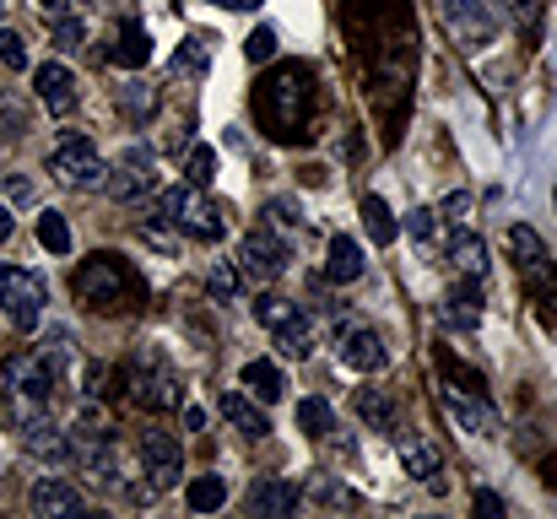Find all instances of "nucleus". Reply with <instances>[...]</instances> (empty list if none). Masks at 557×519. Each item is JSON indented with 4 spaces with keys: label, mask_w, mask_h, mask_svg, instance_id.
<instances>
[{
    "label": "nucleus",
    "mask_w": 557,
    "mask_h": 519,
    "mask_svg": "<svg viewBox=\"0 0 557 519\" xmlns=\"http://www.w3.org/2000/svg\"><path fill=\"white\" fill-rule=\"evenodd\" d=\"M244 509L249 515H293L298 509V487L287 477H265V482H255L244 493Z\"/></svg>",
    "instance_id": "obj_18"
},
{
    "label": "nucleus",
    "mask_w": 557,
    "mask_h": 519,
    "mask_svg": "<svg viewBox=\"0 0 557 519\" xmlns=\"http://www.w3.org/2000/svg\"><path fill=\"white\" fill-rule=\"evenodd\" d=\"M509 249H515V265H520L531 298L542 304V314L553 309V320H557V260L547 255V244H542L531 227H515V233H509Z\"/></svg>",
    "instance_id": "obj_4"
},
{
    "label": "nucleus",
    "mask_w": 557,
    "mask_h": 519,
    "mask_svg": "<svg viewBox=\"0 0 557 519\" xmlns=\"http://www.w3.org/2000/svg\"><path fill=\"white\" fill-rule=\"evenodd\" d=\"M158 217H163V222H174V227L189 233V238H206V244H216V238L227 233L222 206H216V200H206L195 184H169V189H158Z\"/></svg>",
    "instance_id": "obj_3"
},
{
    "label": "nucleus",
    "mask_w": 557,
    "mask_h": 519,
    "mask_svg": "<svg viewBox=\"0 0 557 519\" xmlns=\"http://www.w3.org/2000/svg\"><path fill=\"white\" fill-rule=\"evenodd\" d=\"M336 357L347 368H358V373H379L384 368V342H379V331H369V325H347L336 336Z\"/></svg>",
    "instance_id": "obj_15"
},
{
    "label": "nucleus",
    "mask_w": 557,
    "mask_h": 519,
    "mask_svg": "<svg viewBox=\"0 0 557 519\" xmlns=\"http://www.w3.org/2000/svg\"><path fill=\"white\" fill-rule=\"evenodd\" d=\"M54 44L60 49H82L87 44V22L82 16H54Z\"/></svg>",
    "instance_id": "obj_36"
},
{
    "label": "nucleus",
    "mask_w": 557,
    "mask_h": 519,
    "mask_svg": "<svg viewBox=\"0 0 557 519\" xmlns=\"http://www.w3.org/2000/svg\"><path fill=\"white\" fill-rule=\"evenodd\" d=\"M49 173H54L60 184H76V189H98V184L109 178V163L98 158V147H92L87 136H65V141L54 147V158H49Z\"/></svg>",
    "instance_id": "obj_8"
},
{
    "label": "nucleus",
    "mask_w": 557,
    "mask_h": 519,
    "mask_svg": "<svg viewBox=\"0 0 557 519\" xmlns=\"http://www.w3.org/2000/svg\"><path fill=\"white\" fill-rule=\"evenodd\" d=\"M233 265H238V276H249V282H276V276L287 271V244H282L271 227H255V233L238 238Z\"/></svg>",
    "instance_id": "obj_9"
},
{
    "label": "nucleus",
    "mask_w": 557,
    "mask_h": 519,
    "mask_svg": "<svg viewBox=\"0 0 557 519\" xmlns=\"http://www.w3.org/2000/svg\"><path fill=\"white\" fill-rule=\"evenodd\" d=\"M33 92H38V103H44L49 114H71V109H76V76H71V65L44 60V65L33 71Z\"/></svg>",
    "instance_id": "obj_14"
},
{
    "label": "nucleus",
    "mask_w": 557,
    "mask_h": 519,
    "mask_svg": "<svg viewBox=\"0 0 557 519\" xmlns=\"http://www.w3.org/2000/svg\"><path fill=\"white\" fill-rule=\"evenodd\" d=\"M271 342L282 357H309L314 351V325H309V314L298 309V314H287L282 325H271Z\"/></svg>",
    "instance_id": "obj_22"
},
{
    "label": "nucleus",
    "mask_w": 557,
    "mask_h": 519,
    "mask_svg": "<svg viewBox=\"0 0 557 519\" xmlns=\"http://www.w3.org/2000/svg\"><path fill=\"white\" fill-rule=\"evenodd\" d=\"M509 11L520 16V27H525V33H536V0H509Z\"/></svg>",
    "instance_id": "obj_43"
},
{
    "label": "nucleus",
    "mask_w": 557,
    "mask_h": 519,
    "mask_svg": "<svg viewBox=\"0 0 557 519\" xmlns=\"http://www.w3.org/2000/svg\"><path fill=\"white\" fill-rule=\"evenodd\" d=\"M11 227H16V222H11V211H5V206H0V244H5V238H11Z\"/></svg>",
    "instance_id": "obj_47"
},
{
    "label": "nucleus",
    "mask_w": 557,
    "mask_h": 519,
    "mask_svg": "<svg viewBox=\"0 0 557 519\" xmlns=\"http://www.w3.org/2000/svg\"><path fill=\"white\" fill-rule=\"evenodd\" d=\"M298 428H304L309 438L336 433V411H331V400H325V395H304V400H298Z\"/></svg>",
    "instance_id": "obj_27"
},
{
    "label": "nucleus",
    "mask_w": 557,
    "mask_h": 519,
    "mask_svg": "<svg viewBox=\"0 0 557 519\" xmlns=\"http://www.w3.org/2000/svg\"><path fill=\"white\" fill-rule=\"evenodd\" d=\"M406 233H411L417 244H428V238L438 233V211H433V206H417V211L406 217Z\"/></svg>",
    "instance_id": "obj_38"
},
{
    "label": "nucleus",
    "mask_w": 557,
    "mask_h": 519,
    "mask_svg": "<svg viewBox=\"0 0 557 519\" xmlns=\"http://www.w3.org/2000/svg\"><path fill=\"white\" fill-rule=\"evenodd\" d=\"M185 504L195 509V515L222 509V504H227V482H222V477H211V471H206V477H195V482L185 487Z\"/></svg>",
    "instance_id": "obj_29"
},
{
    "label": "nucleus",
    "mask_w": 557,
    "mask_h": 519,
    "mask_svg": "<svg viewBox=\"0 0 557 519\" xmlns=\"http://www.w3.org/2000/svg\"><path fill=\"white\" fill-rule=\"evenodd\" d=\"M38 244L49 255H71V222L60 211H38Z\"/></svg>",
    "instance_id": "obj_32"
},
{
    "label": "nucleus",
    "mask_w": 557,
    "mask_h": 519,
    "mask_svg": "<svg viewBox=\"0 0 557 519\" xmlns=\"http://www.w3.org/2000/svg\"><path fill=\"white\" fill-rule=\"evenodd\" d=\"M206 298L211 304H233L238 298V265L233 260H211L206 265Z\"/></svg>",
    "instance_id": "obj_31"
},
{
    "label": "nucleus",
    "mask_w": 557,
    "mask_h": 519,
    "mask_svg": "<svg viewBox=\"0 0 557 519\" xmlns=\"http://www.w3.org/2000/svg\"><path fill=\"white\" fill-rule=\"evenodd\" d=\"M185 428L189 433H200V428H206V406H185Z\"/></svg>",
    "instance_id": "obj_45"
},
{
    "label": "nucleus",
    "mask_w": 557,
    "mask_h": 519,
    "mask_svg": "<svg viewBox=\"0 0 557 519\" xmlns=\"http://www.w3.org/2000/svg\"><path fill=\"white\" fill-rule=\"evenodd\" d=\"M11 200H33V184L27 178H11Z\"/></svg>",
    "instance_id": "obj_46"
},
{
    "label": "nucleus",
    "mask_w": 557,
    "mask_h": 519,
    "mask_svg": "<svg viewBox=\"0 0 557 519\" xmlns=\"http://www.w3.org/2000/svg\"><path fill=\"white\" fill-rule=\"evenodd\" d=\"M476 515H504V498L498 493H476Z\"/></svg>",
    "instance_id": "obj_44"
},
{
    "label": "nucleus",
    "mask_w": 557,
    "mask_h": 519,
    "mask_svg": "<svg viewBox=\"0 0 557 519\" xmlns=\"http://www.w3.org/2000/svg\"><path fill=\"white\" fill-rule=\"evenodd\" d=\"M0 309L16 331H38L44 320V282L27 276L22 265H0Z\"/></svg>",
    "instance_id": "obj_6"
},
{
    "label": "nucleus",
    "mask_w": 557,
    "mask_h": 519,
    "mask_svg": "<svg viewBox=\"0 0 557 519\" xmlns=\"http://www.w3.org/2000/svg\"><path fill=\"white\" fill-rule=\"evenodd\" d=\"M131 390H136V406H147V411H174L185 395H180V379L169 373V368H158L152 373V362L131 379Z\"/></svg>",
    "instance_id": "obj_16"
},
{
    "label": "nucleus",
    "mask_w": 557,
    "mask_h": 519,
    "mask_svg": "<svg viewBox=\"0 0 557 519\" xmlns=\"http://www.w3.org/2000/svg\"><path fill=\"white\" fill-rule=\"evenodd\" d=\"M314 504H342V509H352V504H358V493H352V487H342V482H331V477H320V482H314Z\"/></svg>",
    "instance_id": "obj_39"
},
{
    "label": "nucleus",
    "mask_w": 557,
    "mask_h": 519,
    "mask_svg": "<svg viewBox=\"0 0 557 519\" xmlns=\"http://www.w3.org/2000/svg\"><path fill=\"white\" fill-rule=\"evenodd\" d=\"M33 515L38 519H71V515H82V493L65 482V477H44L38 487H33Z\"/></svg>",
    "instance_id": "obj_17"
},
{
    "label": "nucleus",
    "mask_w": 557,
    "mask_h": 519,
    "mask_svg": "<svg viewBox=\"0 0 557 519\" xmlns=\"http://www.w3.org/2000/svg\"><path fill=\"white\" fill-rule=\"evenodd\" d=\"M22 449L49 460V466H60V460H71V433L60 422H49L44 411H27L22 417Z\"/></svg>",
    "instance_id": "obj_12"
},
{
    "label": "nucleus",
    "mask_w": 557,
    "mask_h": 519,
    "mask_svg": "<svg viewBox=\"0 0 557 519\" xmlns=\"http://www.w3.org/2000/svg\"><path fill=\"white\" fill-rule=\"evenodd\" d=\"M325 276H331V282H358V276H363V249H358V238H347V233L331 238V249H325Z\"/></svg>",
    "instance_id": "obj_21"
},
{
    "label": "nucleus",
    "mask_w": 557,
    "mask_h": 519,
    "mask_svg": "<svg viewBox=\"0 0 557 519\" xmlns=\"http://www.w3.org/2000/svg\"><path fill=\"white\" fill-rule=\"evenodd\" d=\"M109 60L125 65V71H141V65L152 60V38H147V27H141V22H125L120 38H114V49H109Z\"/></svg>",
    "instance_id": "obj_20"
},
{
    "label": "nucleus",
    "mask_w": 557,
    "mask_h": 519,
    "mask_svg": "<svg viewBox=\"0 0 557 519\" xmlns=\"http://www.w3.org/2000/svg\"><path fill=\"white\" fill-rule=\"evenodd\" d=\"M206 65H211V38L206 33H189L185 44H180V54L169 60V76H195Z\"/></svg>",
    "instance_id": "obj_28"
},
{
    "label": "nucleus",
    "mask_w": 557,
    "mask_h": 519,
    "mask_svg": "<svg viewBox=\"0 0 557 519\" xmlns=\"http://www.w3.org/2000/svg\"><path fill=\"white\" fill-rule=\"evenodd\" d=\"M216 5H260V0H216Z\"/></svg>",
    "instance_id": "obj_48"
},
{
    "label": "nucleus",
    "mask_w": 557,
    "mask_h": 519,
    "mask_svg": "<svg viewBox=\"0 0 557 519\" xmlns=\"http://www.w3.org/2000/svg\"><path fill=\"white\" fill-rule=\"evenodd\" d=\"M400 466H406V471H411L417 482H428V487H444L433 444H422V438H406V444H400Z\"/></svg>",
    "instance_id": "obj_25"
},
{
    "label": "nucleus",
    "mask_w": 557,
    "mask_h": 519,
    "mask_svg": "<svg viewBox=\"0 0 557 519\" xmlns=\"http://www.w3.org/2000/svg\"><path fill=\"white\" fill-rule=\"evenodd\" d=\"M141 471H147V487H152V493L180 487V477H185L180 444H174L169 433H147V438H141Z\"/></svg>",
    "instance_id": "obj_11"
},
{
    "label": "nucleus",
    "mask_w": 557,
    "mask_h": 519,
    "mask_svg": "<svg viewBox=\"0 0 557 519\" xmlns=\"http://www.w3.org/2000/svg\"><path fill=\"white\" fill-rule=\"evenodd\" d=\"M438 16H444L449 38L466 44V49H482L498 33V5L493 0H438Z\"/></svg>",
    "instance_id": "obj_7"
},
{
    "label": "nucleus",
    "mask_w": 557,
    "mask_h": 519,
    "mask_svg": "<svg viewBox=\"0 0 557 519\" xmlns=\"http://www.w3.org/2000/svg\"><path fill=\"white\" fill-rule=\"evenodd\" d=\"M265 217H271V227H293V222H298V206H282V200H271V206H265Z\"/></svg>",
    "instance_id": "obj_41"
},
{
    "label": "nucleus",
    "mask_w": 557,
    "mask_h": 519,
    "mask_svg": "<svg viewBox=\"0 0 557 519\" xmlns=\"http://www.w3.org/2000/svg\"><path fill=\"white\" fill-rule=\"evenodd\" d=\"M44 5H54V11H60V5H82V0H44Z\"/></svg>",
    "instance_id": "obj_49"
},
{
    "label": "nucleus",
    "mask_w": 557,
    "mask_h": 519,
    "mask_svg": "<svg viewBox=\"0 0 557 519\" xmlns=\"http://www.w3.org/2000/svg\"><path fill=\"white\" fill-rule=\"evenodd\" d=\"M71 287H76V298H82L87 309H120V304H131V298L141 293L136 276H131V265H125L120 255H87V260L76 265Z\"/></svg>",
    "instance_id": "obj_2"
},
{
    "label": "nucleus",
    "mask_w": 557,
    "mask_h": 519,
    "mask_svg": "<svg viewBox=\"0 0 557 519\" xmlns=\"http://www.w3.org/2000/svg\"><path fill=\"white\" fill-rule=\"evenodd\" d=\"M309 103H314V87H309V71H298V65H282V71H271V76L255 87V120H260V131L276 136V141L304 136Z\"/></svg>",
    "instance_id": "obj_1"
},
{
    "label": "nucleus",
    "mask_w": 557,
    "mask_h": 519,
    "mask_svg": "<svg viewBox=\"0 0 557 519\" xmlns=\"http://www.w3.org/2000/svg\"><path fill=\"white\" fill-rule=\"evenodd\" d=\"M476 320H482V293L471 287V276L444 298V325H466V331H476Z\"/></svg>",
    "instance_id": "obj_24"
},
{
    "label": "nucleus",
    "mask_w": 557,
    "mask_h": 519,
    "mask_svg": "<svg viewBox=\"0 0 557 519\" xmlns=\"http://www.w3.org/2000/svg\"><path fill=\"white\" fill-rule=\"evenodd\" d=\"M449 265H455L460 276H482V271H487L482 238H476V233H455V238H449Z\"/></svg>",
    "instance_id": "obj_26"
},
{
    "label": "nucleus",
    "mask_w": 557,
    "mask_h": 519,
    "mask_svg": "<svg viewBox=\"0 0 557 519\" xmlns=\"http://www.w3.org/2000/svg\"><path fill=\"white\" fill-rule=\"evenodd\" d=\"M244 390L255 400H282L287 395V379H282V368L271 357H255V362H244Z\"/></svg>",
    "instance_id": "obj_23"
},
{
    "label": "nucleus",
    "mask_w": 557,
    "mask_h": 519,
    "mask_svg": "<svg viewBox=\"0 0 557 519\" xmlns=\"http://www.w3.org/2000/svg\"><path fill=\"white\" fill-rule=\"evenodd\" d=\"M244 54H249L255 65H265V60L276 54V33H271V27H255V33H249V44H244Z\"/></svg>",
    "instance_id": "obj_40"
},
{
    "label": "nucleus",
    "mask_w": 557,
    "mask_h": 519,
    "mask_svg": "<svg viewBox=\"0 0 557 519\" xmlns=\"http://www.w3.org/2000/svg\"><path fill=\"white\" fill-rule=\"evenodd\" d=\"M141 238H147L152 249H163V255H174V233H169V227H141Z\"/></svg>",
    "instance_id": "obj_42"
},
{
    "label": "nucleus",
    "mask_w": 557,
    "mask_h": 519,
    "mask_svg": "<svg viewBox=\"0 0 557 519\" xmlns=\"http://www.w3.org/2000/svg\"><path fill=\"white\" fill-rule=\"evenodd\" d=\"M0 65H5V71H22V65H27V44H22V33H11V27H0Z\"/></svg>",
    "instance_id": "obj_37"
},
{
    "label": "nucleus",
    "mask_w": 557,
    "mask_h": 519,
    "mask_svg": "<svg viewBox=\"0 0 557 519\" xmlns=\"http://www.w3.org/2000/svg\"><path fill=\"white\" fill-rule=\"evenodd\" d=\"M363 227L373 233V244H395V217H389V206L379 200V195H363Z\"/></svg>",
    "instance_id": "obj_33"
},
{
    "label": "nucleus",
    "mask_w": 557,
    "mask_h": 519,
    "mask_svg": "<svg viewBox=\"0 0 557 519\" xmlns=\"http://www.w3.org/2000/svg\"><path fill=\"white\" fill-rule=\"evenodd\" d=\"M358 417L369 422L373 433H395V406L384 390H358Z\"/></svg>",
    "instance_id": "obj_30"
},
{
    "label": "nucleus",
    "mask_w": 557,
    "mask_h": 519,
    "mask_svg": "<svg viewBox=\"0 0 557 519\" xmlns=\"http://www.w3.org/2000/svg\"><path fill=\"white\" fill-rule=\"evenodd\" d=\"M211 178H216V152H211V147H189V158H185V184L206 189Z\"/></svg>",
    "instance_id": "obj_35"
},
{
    "label": "nucleus",
    "mask_w": 557,
    "mask_h": 519,
    "mask_svg": "<svg viewBox=\"0 0 557 519\" xmlns=\"http://www.w3.org/2000/svg\"><path fill=\"white\" fill-rule=\"evenodd\" d=\"M54 384H60V379H54V368L44 362V351H33V357H16V362L5 368V400H11V411H16V417H27V411H44Z\"/></svg>",
    "instance_id": "obj_5"
},
{
    "label": "nucleus",
    "mask_w": 557,
    "mask_h": 519,
    "mask_svg": "<svg viewBox=\"0 0 557 519\" xmlns=\"http://www.w3.org/2000/svg\"><path fill=\"white\" fill-rule=\"evenodd\" d=\"M109 189H114V200H141V195H152V189H158V158H152L147 147H131V152L120 158Z\"/></svg>",
    "instance_id": "obj_13"
},
{
    "label": "nucleus",
    "mask_w": 557,
    "mask_h": 519,
    "mask_svg": "<svg viewBox=\"0 0 557 519\" xmlns=\"http://www.w3.org/2000/svg\"><path fill=\"white\" fill-rule=\"evenodd\" d=\"M222 417H227L244 438H265V433H271V417H265L249 395H238V390H227V395H222Z\"/></svg>",
    "instance_id": "obj_19"
},
{
    "label": "nucleus",
    "mask_w": 557,
    "mask_h": 519,
    "mask_svg": "<svg viewBox=\"0 0 557 519\" xmlns=\"http://www.w3.org/2000/svg\"><path fill=\"white\" fill-rule=\"evenodd\" d=\"M438 400H444V411H449V422H455L460 433H476V438H493V433H498V411H493L482 395H471V390H460V384H444Z\"/></svg>",
    "instance_id": "obj_10"
},
{
    "label": "nucleus",
    "mask_w": 557,
    "mask_h": 519,
    "mask_svg": "<svg viewBox=\"0 0 557 519\" xmlns=\"http://www.w3.org/2000/svg\"><path fill=\"white\" fill-rule=\"evenodd\" d=\"M120 109H125L131 120H147V114L158 109V87H147V82H125V87H120Z\"/></svg>",
    "instance_id": "obj_34"
}]
</instances>
